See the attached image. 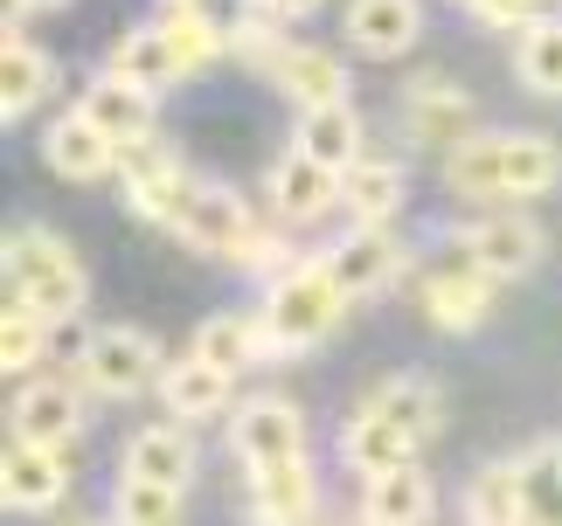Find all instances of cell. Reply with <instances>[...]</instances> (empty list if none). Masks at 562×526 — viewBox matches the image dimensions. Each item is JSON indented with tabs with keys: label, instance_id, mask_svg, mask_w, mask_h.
I'll list each match as a JSON object with an SVG mask.
<instances>
[{
	"label": "cell",
	"instance_id": "1",
	"mask_svg": "<svg viewBox=\"0 0 562 526\" xmlns=\"http://www.w3.org/2000/svg\"><path fill=\"white\" fill-rule=\"evenodd\" d=\"M348 312V291L334 284V271L319 256L306 263H285L265 291V312H257V361H285V354H306L340 325Z\"/></svg>",
	"mask_w": 562,
	"mask_h": 526
},
{
	"label": "cell",
	"instance_id": "2",
	"mask_svg": "<svg viewBox=\"0 0 562 526\" xmlns=\"http://www.w3.org/2000/svg\"><path fill=\"white\" fill-rule=\"evenodd\" d=\"M0 271H8V305H21V312H35L49 325L77 319L83 298H91V277H83L77 250L56 229H14L8 250H0Z\"/></svg>",
	"mask_w": 562,
	"mask_h": 526
},
{
	"label": "cell",
	"instance_id": "3",
	"mask_svg": "<svg viewBox=\"0 0 562 526\" xmlns=\"http://www.w3.org/2000/svg\"><path fill=\"white\" fill-rule=\"evenodd\" d=\"M175 236L188 250H209V256H229V263H278V236L257 229V215L244 208V194L223 187V181H188V202H181V222Z\"/></svg>",
	"mask_w": 562,
	"mask_h": 526
},
{
	"label": "cell",
	"instance_id": "4",
	"mask_svg": "<svg viewBox=\"0 0 562 526\" xmlns=\"http://www.w3.org/2000/svg\"><path fill=\"white\" fill-rule=\"evenodd\" d=\"M167 361H160V340L154 333H133V325H104V333L83 340V361H77V381L91 395H139V388H160Z\"/></svg>",
	"mask_w": 562,
	"mask_h": 526
},
{
	"label": "cell",
	"instance_id": "5",
	"mask_svg": "<svg viewBox=\"0 0 562 526\" xmlns=\"http://www.w3.org/2000/svg\"><path fill=\"white\" fill-rule=\"evenodd\" d=\"M119 181H125V208H133L139 222H160V229L181 222L188 173H181V160H175V146H167V139L119 146Z\"/></svg>",
	"mask_w": 562,
	"mask_h": 526
},
{
	"label": "cell",
	"instance_id": "6",
	"mask_svg": "<svg viewBox=\"0 0 562 526\" xmlns=\"http://www.w3.org/2000/svg\"><path fill=\"white\" fill-rule=\"evenodd\" d=\"M229 450L244 457V471H257V465H285V457H306V415H299L285 395H257V402L236 409Z\"/></svg>",
	"mask_w": 562,
	"mask_h": 526
},
{
	"label": "cell",
	"instance_id": "7",
	"mask_svg": "<svg viewBox=\"0 0 562 526\" xmlns=\"http://www.w3.org/2000/svg\"><path fill=\"white\" fill-rule=\"evenodd\" d=\"M403 132H409L417 146H445V152H459V146L472 139V98H465L445 70L409 77V91H403Z\"/></svg>",
	"mask_w": 562,
	"mask_h": 526
},
{
	"label": "cell",
	"instance_id": "8",
	"mask_svg": "<svg viewBox=\"0 0 562 526\" xmlns=\"http://www.w3.org/2000/svg\"><path fill=\"white\" fill-rule=\"evenodd\" d=\"M465 263L493 284L528 277L535 263H542V229H535L528 215H486V222L465 229Z\"/></svg>",
	"mask_w": 562,
	"mask_h": 526
},
{
	"label": "cell",
	"instance_id": "9",
	"mask_svg": "<svg viewBox=\"0 0 562 526\" xmlns=\"http://www.w3.org/2000/svg\"><path fill=\"white\" fill-rule=\"evenodd\" d=\"M63 492H70V465H63V450L8 444V457H0V506H8V513H56Z\"/></svg>",
	"mask_w": 562,
	"mask_h": 526
},
{
	"label": "cell",
	"instance_id": "10",
	"mask_svg": "<svg viewBox=\"0 0 562 526\" xmlns=\"http://www.w3.org/2000/svg\"><path fill=\"white\" fill-rule=\"evenodd\" d=\"M42 160H49V173H63V181H104V173H119V139H104V132L91 125L70 104L56 125H42Z\"/></svg>",
	"mask_w": 562,
	"mask_h": 526
},
{
	"label": "cell",
	"instance_id": "11",
	"mask_svg": "<svg viewBox=\"0 0 562 526\" xmlns=\"http://www.w3.org/2000/svg\"><path fill=\"white\" fill-rule=\"evenodd\" d=\"M83 436V402L63 381H35L14 395V444H42V450H70Z\"/></svg>",
	"mask_w": 562,
	"mask_h": 526
},
{
	"label": "cell",
	"instance_id": "12",
	"mask_svg": "<svg viewBox=\"0 0 562 526\" xmlns=\"http://www.w3.org/2000/svg\"><path fill=\"white\" fill-rule=\"evenodd\" d=\"M319 263L334 271V284H340L348 298H369V291H382V284L403 271V243H396L389 229H348Z\"/></svg>",
	"mask_w": 562,
	"mask_h": 526
},
{
	"label": "cell",
	"instance_id": "13",
	"mask_svg": "<svg viewBox=\"0 0 562 526\" xmlns=\"http://www.w3.org/2000/svg\"><path fill=\"white\" fill-rule=\"evenodd\" d=\"M313 471L306 457L285 465H257L250 471V526H313Z\"/></svg>",
	"mask_w": 562,
	"mask_h": 526
},
{
	"label": "cell",
	"instance_id": "14",
	"mask_svg": "<svg viewBox=\"0 0 562 526\" xmlns=\"http://www.w3.org/2000/svg\"><path fill=\"white\" fill-rule=\"evenodd\" d=\"M369 409L389 415V423H396L409 444H430V436L445 430V395H438V381H430V375H417V367H403V375L375 381V388H369Z\"/></svg>",
	"mask_w": 562,
	"mask_h": 526
},
{
	"label": "cell",
	"instance_id": "15",
	"mask_svg": "<svg viewBox=\"0 0 562 526\" xmlns=\"http://www.w3.org/2000/svg\"><path fill=\"white\" fill-rule=\"evenodd\" d=\"M340 181L348 173H327L319 160H306V152H285L271 173H265V187H271V208L285 215V222H313V215H327L334 202H340Z\"/></svg>",
	"mask_w": 562,
	"mask_h": 526
},
{
	"label": "cell",
	"instance_id": "16",
	"mask_svg": "<svg viewBox=\"0 0 562 526\" xmlns=\"http://www.w3.org/2000/svg\"><path fill=\"white\" fill-rule=\"evenodd\" d=\"M417 450H424V444H409V436L389 423V415H375L369 402H361L348 423H340V457H348V471H361V478H382V471L417 465Z\"/></svg>",
	"mask_w": 562,
	"mask_h": 526
},
{
	"label": "cell",
	"instance_id": "17",
	"mask_svg": "<svg viewBox=\"0 0 562 526\" xmlns=\"http://www.w3.org/2000/svg\"><path fill=\"white\" fill-rule=\"evenodd\" d=\"M49 91H56V62L42 56L35 42H21V28H8L0 35V118L21 125Z\"/></svg>",
	"mask_w": 562,
	"mask_h": 526
},
{
	"label": "cell",
	"instance_id": "18",
	"mask_svg": "<svg viewBox=\"0 0 562 526\" xmlns=\"http://www.w3.org/2000/svg\"><path fill=\"white\" fill-rule=\"evenodd\" d=\"M77 112L91 118L104 139H119V146L154 139V91H139V83H125V77H112V70H104L91 91H83Z\"/></svg>",
	"mask_w": 562,
	"mask_h": 526
},
{
	"label": "cell",
	"instance_id": "19",
	"mask_svg": "<svg viewBox=\"0 0 562 526\" xmlns=\"http://www.w3.org/2000/svg\"><path fill=\"white\" fill-rule=\"evenodd\" d=\"M229 381L236 375L181 354V361H167V375H160V409L175 415V423H209V415L229 409Z\"/></svg>",
	"mask_w": 562,
	"mask_h": 526
},
{
	"label": "cell",
	"instance_id": "20",
	"mask_svg": "<svg viewBox=\"0 0 562 526\" xmlns=\"http://www.w3.org/2000/svg\"><path fill=\"white\" fill-rule=\"evenodd\" d=\"M348 42L361 56H403L424 35V8L417 0H348Z\"/></svg>",
	"mask_w": 562,
	"mask_h": 526
},
{
	"label": "cell",
	"instance_id": "21",
	"mask_svg": "<svg viewBox=\"0 0 562 526\" xmlns=\"http://www.w3.org/2000/svg\"><path fill=\"white\" fill-rule=\"evenodd\" d=\"M278 91H285L299 112H327V104H348V70H340L334 49H313V42H292V56L278 62Z\"/></svg>",
	"mask_w": 562,
	"mask_h": 526
},
{
	"label": "cell",
	"instance_id": "22",
	"mask_svg": "<svg viewBox=\"0 0 562 526\" xmlns=\"http://www.w3.org/2000/svg\"><path fill=\"white\" fill-rule=\"evenodd\" d=\"M430 506H438V485H430L424 465L382 471V478H369V492H361V519L369 526H424Z\"/></svg>",
	"mask_w": 562,
	"mask_h": 526
},
{
	"label": "cell",
	"instance_id": "23",
	"mask_svg": "<svg viewBox=\"0 0 562 526\" xmlns=\"http://www.w3.org/2000/svg\"><path fill=\"white\" fill-rule=\"evenodd\" d=\"M562 181V146L542 132H501V194L507 202H535Z\"/></svg>",
	"mask_w": 562,
	"mask_h": 526
},
{
	"label": "cell",
	"instance_id": "24",
	"mask_svg": "<svg viewBox=\"0 0 562 526\" xmlns=\"http://www.w3.org/2000/svg\"><path fill=\"white\" fill-rule=\"evenodd\" d=\"M292 146L306 152V160H319L327 173H355V167H361V118H355V104H327V112H299Z\"/></svg>",
	"mask_w": 562,
	"mask_h": 526
},
{
	"label": "cell",
	"instance_id": "25",
	"mask_svg": "<svg viewBox=\"0 0 562 526\" xmlns=\"http://www.w3.org/2000/svg\"><path fill=\"white\" fill-rule=\"evenodd\" d=\"M424 312L430 325H445V333H472V325H486L493 312V277H480L465 263V271H438L424 284Z\"/></svg>",
	"mask_w": 562,
	"mask_h": 526
},
{
	"label": "cell",
	"instance_id": "26",
	"mask_svg": "<svg viewBox=\"0 0 562 526\" xmlns=\"http://www.w3.org/2000/svg\"><path fill=\"white\" fill-rule=\"evenodd\" d=\"M125 478H154V485L188 492L194 485V444H188L175 423L133 430V444H125Z\"/></svg>",
	"mask_w": 562,
	"mask_h": 526
},
{
	"label": "cell",
	"instance_id": "27",
	"mask_svg": "<svg viewBox=\"0 0 562 526\" xmlns=\"http://www.w3.org/2000/svg\"><path fill=\"white\" fill-rule=\"evenodd\" d=\"M403 194H409V181H403L396 160H361L348 181H340V202H348L355 229H389V215L403 208Z\"/></svg>",
	"mask_w": 562,
	"mask_h": 526
},
{
	"label": "cell",
	"instance_id": "28",
	"mask_svg": "<svg viewBox=\"0 0 562 526\" xmlns=\"http://www.w3.org/2000/svg\"><path fill=\"white\" fill-rule=\"evenodd\" d=\"M104 70L125 77V83H139V91H154V98L167 91V83H181V77H188V70H181V56L167 49V35H160V28H125Z\"/></svg>",
	"mask_w": 562,
	"mask_h": 526
},
{
	"label": "cell",
	"instance_id": "29",
	"mask_svg": "<svg viewBox=\"0 0 562 526\" xmlns=\"http://www.w3.org/2000/svg\"><path fill=\"white\" fill-rule=\"evenodd\" d=\"M521 471V519H542V526H562V436H542L514 457Z\"/></svg>",
	"mask_w": 562,
	"mask_h": 526
},
{
	"label": "cell",
	"instance_id": "30",
	"mask_svg": "<svg viewBox=\"0 0 562 526\" xmlns=\"http://www.w3.org/2000/svg\"><path fill=\"white\" fill-rule=\"evenodd\" d=\"M465 519L472 526H521V471L514 457H493L465 478Z\"/></svg>",
	"mask_w": 562,
	"mask_h": 526
},
{
	"label": "cell",
	"instance_id": "31",
	"mask_svg": "<svg viewBox=\"0 0 562 526\" xmlns=\"http://www.w3.org/2000/svg\"><path fill=\"white\" fill-rule=\"evenodd\" d=\"M188 354L209 361V367H223V375H244V367L257 361V319H244V312H209L202 325H194Z\"/></svg>",
	"mask_w": 562,
	"mask_h": 526
},
{
	"label": "cell",
	"instance_id": "32",
	"mask_svg": "<svg viewBox=\"0 0 562 526\" xmlns=\"http://www.w3.org/2000/svg\"><path fill=\"white\" fill-rule=\"evenodd\" d=\"M445 181H451V194H472V202H507L501 194V132H472L459 152H445Z\"/></svg>",
	"mask_w": 562,
	"mask_h": 526
},
{
	"label": "cell",
	"instance_id": "33",
	"mask_svg": "<svg viewBox=\"0 0 562 526\" xmlns=\"http://www.w3.org/2000/svg\"><path fill=\"white\" fill-rule=\"evenodd\" d=\"M154 28L167 35V49L181 56V70H188V77H194V70H209V62H215V56L229 49V42H223V28H215V14H209V8H167V14L154 21Z\"/></svg>",
	"mask_w": 562,
	"mask_h": 526
},
{
	"label": "cell",
	"instance_id": "34",
	"mask_svg": "<svg viewBox=\"0 0 562 526\" xmlns=\"http://www.w3.org/2000/svg\"><path fill=\"white\" fill-rule=\"evenodd\" d=\"M514 77H521L535 98H562V21H535V28L521 35Z\"/></svg>",
	"mask_w": 562,
	"mask_h": 526
},
{
	"label": "cell",
	"instance_id": "35",
	"mask_svg": "<svg viewBox=\"0 0 562 526\" xmlns=\"http://www.w3.org/2000/svg\"><path fill=\"white\" fill-rule=\"evenodd\" d=\"M119 526H181V492L119 471Z\"/></svg>",
	"mask_w": 562,
	"mask_h": 526
},
{
	"label": "cell",
	"instance_id": "36",
	"mask_svg": "<svg viewBox=\"0 0 562 526\" xmlns=\"http://www.w3.org/2000/svg\"><path fill=\"white\" fill-rule=\"evenodd\" d=\"M42 354H49V319L8 305V319H0V367H8V375H29V367H42Z\"/></svg>",
	"mask_w": 562,
	"mask_h": 526
},
{
	"label": "cell",
	"instance_id": "37",
	"mask_svg": "<svg viewBox=\"0 0 562 526\" xmlns=\"http://www.w3.org/2000/svg\"><path fill=\"white\" fill-rule=\"evenodd\" d=\"M229 49L250 62V70H265V77H278V62L292 56V42H285V21H271V14H250L244 28L229 35Z\"/></svg>",
	"mask_w": 562,
	"mask_h": 526
},
{
	"label": "cell",
	"instance_id": "38",
	"mask_svg": "<svg viewBox=\"0 0 562 526\" xmlns=\"http://www.w3.org/2000/svg\"><path fill=\"white\" fill-rule=\"evenodd\" d=\"M459 8L472 14V21H486V28H535V21H549L542 14V0H459Z\"/></svg>",
	"mask_w": 562,
	"mask_h": 526
},
{
	"label": "cell",
	"instance_id": "39",
	"mask_svg": "<svg viewBox=\"0 0 562 526\" xmlns=\"http://www.w3.org/2000/svg\"><path fill=\"white\" fill-rule=\"evenodd\" d=\"M313 8H319V0H257V14H271V21H299Z\"/></svg>",
	"mask_w": 562,
	"mask_h": 526
},
{
	"label": "cell",
	"instance_id": "40",
	"mask_svg": "<svg viewBox=\"0 0 562 526\" xmlns=\"http://www.w3.org/2000/svg\"><path fill=\"white\" fill-rule=\"evenodd\" d=\"M14 8H63V0H14Z\"/></svg>",
	"mask_w": 562,
	"mask_h": 526
},
{
	"label": "cell",
	"instance_id": "41",
	"mask_svg": "<svg viewBox=\"0 0 562 526\" xmlns=\"http://www.w3.org/2000/svg\"><path fill=\"white\" fill-rule=\"evenodd\" d=\"M167 8H209V0H167Z\"/></svg>",
	"mask_w": 562,
	"mask_h": 526
},
{
	"label": "cell",
	"instance_id": "42",
	"mask_svg": "<svg viewBox=\"0 0 562 526\" xmlns=\"http://www.w3.org/2000/svg\"><path fill=\"white\" fill-rule=\"evenodd\" d=\"M77 526H98V519H77ZM112 526H119V519H112Z\"/></svg>",
	"mask_w": 562,
	"mask_h": 526
},
{
	"label": "cell",
	"instance_id": "43",
	"mask_svg": "<svg viewBox=\"0 0 562 526\" xmlns=\"http://www.w3.org/2000/svg\"><path fill=\"white\" fill-rule=\"evenodd\" d=\"M348 526H369V519H348Z\"/></svg>",
	"mask_w": 562,
	"mask_h": 526
},
{
	"label": "cell",
	"instance_id": "44",
	"mask_svg": "<svg viewBox=\"0 0 562 526\" xmlns=\"http://www.w3.org/2000/svg\"><path fill=\"white\" fill-rule=\"evenodd\" d=\"M521 526H542V519H521Z\"/></svg>",
	"mask_w": 562,
	"mask_h": 526
}]
</instances>
